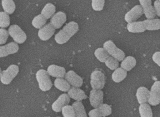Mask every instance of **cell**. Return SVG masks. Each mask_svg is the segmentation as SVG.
Returning a JSON list of instances; mask_svg holds the SVG:
<instances>
[{
  "label": "cell",
  "mask_w": 160,
  "mask_h": 117,
  "mask_svg": "<svg viewBox=\"0 0 160 117\" xmlns=\"http://www.w3.org/2000/svg\"><path fill=\"white\" fill-rule=\"evenodd\" d=\"M66 20V14L62 11H58L51 18L50 23L56 29H59L65 23Z\"/></svg>",
  "instance_id": "14"
},
{
  "label": "cell",
  "mask_w": 160,
  "mask_h": 117,
  "mask_svg": "<svg viewBox=\"0 0 160 117\" xmlns=\"http://www.w3.org/2000/svg\"><path fill=\"white\" fill-rule=\"evenodd\" d=\"M78 24L77 22H69L55 35V41L58 44H64L68 42L70 39L78 32Z\"/></svg>",
  "instance_id": "1"
},
{
  "label": "cell",
  "mask_w": 160,
  "mask_h": 117,
  "mask_svg": "<svg viewBox=\"0 0 160 117\" xmlns=\"http://www.w3.org/2000/svg\"><path fill=\"white\" fill-rule=\"evenodd\" d=\"M104 63L106 66L111 70H115L119 66L118 61L112 56L109 57Z\"/></svg>",
  "instance_id": "31"
},
{
  "label": "cell",
  "mask_w": 160,
  "mask_h": 117,
  "mask_svg": "<svg viewBox=\"0 0 160 117\" xmlns=\"http://www.w3.org/2000/svg\"><path fill=\"white\" fill-rule=\"evenodd\" d=\"M144 24L146 30L153 31L160 30V19L158 18L147 19L144 20Z\"/></svg>",
  "instance_id": "19"
},
{
  "label": "cell",
  "mask_w": 160,
  "mask_h": 117,
  "mask_svg": "<svg viewBox=\"0 0 160 117\" xmlns=\"http://www.w3.org/2000/svg\"><path fill=\"white\" fill-rule=\"evenodd\" d=\"M19 50V46L16 42L10 43L0 46V57H4L11 54H15Z\"/></svg>",
  "instance_id": "11"
},
{
  "label": "cell",
  "mask_w": 160,
  "mask_h": 117,
  "mask_svg": "<svg viewBox=\"0 0 160 117\" xmlns=\"http://www.w3.org/2000/svg\"><path fill=\"white\" fill-rule=\"evenodd\" d=\"M54 86L58 89L63 92L68 91L70 89V85L66 80L57 78L54 82Z\"/></svg>",
  "instance_id": "23"
},
{
  "label": "cell",
  "mask_w": 160,
  "mask_h": 117,
  "mask_svg": "<svg viewBox=\"0 0 160 117\" xmlns=\"http://www.w3.org/2000/svg\"><path fill=\"white\" fill-rule=\"evenodd\" d=\"M89 117H102V113L98 108L91 110L88 113Z\"/></svg>",
  "instance_id": "36"
},
{
  "label": "cell",
  "mask_w": 160,
  "mask_h": 117,
  "mask_svg": "<svg viewBox=\"0 0 160 117\" xmlns=\"http://www.w3.org/2000/svg\"><path fill=\"white\" fill-rule=\"evenodd\" d=\"M143 14L148 19H153L157 16L154 7L151 5L142 7Z\"/></svg>",
  "instance_id": "29"
},
{
  "label": "cell",
  "mask_w": 160,
  "mask_h": 117,
  "mask_svg": "<svg viewBox=\"0 0 160 117\" xmlns=\"http://www.w3.org/2000/svg\"><path fill=\"white\" fill-rule=\"evenodd\" d=\"M72 105L74 109L75 117H88L84 106L82 102L77 101L74 102Z\"/></svg>",
  "instance_id": "25"
},
{
  "label": "cell",
  "mask_w": 160,
  "mask_h": 117,
  "mask_svg": "<svg viewBox=\"0 0 160 117\" xmlns=\"http://www.w3.org/2000/svg\"><path fill=\"white\" fill-rule=\"evenodd\" d=\"M62 112L64 117H75V113L72 105H66L62 108Z\"/></svg>",
  "instance_id": "32"
},
{
  "label": "cell",
  "mask_w": 160,
  "mask_h": 117,
  "mask_svg": "<svg viewBox=\"0 0 160 117\" xmlns=\"http://www.w3.org/2000/svg\"><path fill=\"white\" fill-rule=\"evenodd\" d=\"M152 58L153 61L160 67V51L156 52L152 55Z\"/></svg>",
  "instance_id": "37"
},
{
  "label": "cell",
  "mask_w": 160,
  "mask_h": 117,
  "mask_svg": "<svg viewBox=\"0 0 160 117\" xmlns=\"http://www.w3.org/2000/svg\"><path fill=\"white\" fill-rule=\"evenodd\" d=\"M56 11V6L52 3H48L46 4L42 9L41 14L46 19H48L54 15Z\"/></svg>",
  "instance_id": "22"
},
{
  "label": "cell",
  "mask_w": 160,
  "mask_h": 117,
  "mask_svg": "<svg viewBox=\"0 0 160 117\" xmlns=\"http://www.w3.org/2000/svg\"><path fill=\"white\" fill-rule=\"evenodd\" d=\"M148 102L151 105L156 106L160 103V81H158L153 84L151 88L150 95Z\"/></svg>",
  "instance_id": "7"
},
{
  "label": "cell",
  "mask_w": 160,
  "mask_h": 117,
  "mask_svg": "<svg viewBox=\"0 0 160 117\" xmlns=\"http://www.w3.org/2000/svg\"><path fill=\"white\" fill-rule=\"evenodd\" d=\"M2 6L4 12L12 14L16 9V5L13 0H2Z\"/></svg>",
  "instance_id": "24"
},
{
  "label": "cell",
  "mask_w": 160,
  "mask_h": 117,
  "mask_svg": "<svg viewBox=\"0 0 160 117\" xmlns=\"http://www.w3.org/2000/svg\"><path fill=\"white\" fill-rule=\"evenodd\" d=\"M103 48L111 56L119 61H123L125 58V54L122 50L117 47L111 40L107 41L103 44Z\"/></svg>",
  "instance_id": "3"
},
{
  "label": "cell",
  "mask_w": 160,
  "mask_h": 117,
  "mask_svg": "<svg viewBox=\"0 0 160 117\" xmlns=\"http://www.w3.org/2000/svg\"><path fill=\"white\" fill-rule=\"evenodd\" d=\"M153 7L156 11V14L160 17V0H156L153 3Z\"/></svg>",
  "instance_id": "38"
},
{
  "label": "cell",
  "mask_w": 160,
  "mask_h": 117,
  "mask_svg": "<svg viewBox=\"0 0 160 117\" xmlns=\"http://www.w3.org/2000/svg\"><path fill=\"white\" fill-rule=\"evenodd\" d=\"M103 92L102 90L93 89L91 90L90 94V102L91 105L97 108L102 104L103 101Z\"/></svg>",
  "instance_id": "12"
},
{
  "label": "cell",
  "mask_w": 160,
  "mask_h": 117,
  "mask_svg": "<svg viewBox=\"0 0 160 117\" xmlns=\"http://www.w3.org/2000/svg\"><path fill=\"white\" fill-rule=\"evenodd\" d=\"M150 91L145 87H140L136 92V97L139 104H143L147 103L148 101Z\"/></svg>",
  "instance_id": "16"
},
{
  "label": "cell",
  "mask_w": 160,
  "mask_h": 117,
  "mask_svg": "<svg viewBox=\"0 0 160 117\" xmlns=\"http://www.w3.org/2000/svg\"><path fill=\"white\" fill-rule=\"evenodd\" d=\"M70 101V97L68 94H62L52 105V109L55 112H60L62 108L68 105Z\"/></svg>",
  "instance_id": "10"
},
{
  "label": "cell",
  "mask_w": 160,
  "mask_h": 117,
  "mask_svg": "<svg viewBox=\"0 0 160 117\" xmlns=\"http://www.w3.org/2000/svg\"><path fill=\"white\" fill-rule=\"evenodd\" d=\"M47 71L49 75L55 78H63L66 74L65 69L57 65H50L48 67Z\"/></svg>",
  "instance_id": "15"
},
{
  "label": "cell",
  "mask_w": 160,
  "mask_h": 117,
  "mask_svg": "<svg viewBox=\"0 0 160 117\" xmlns=\"http://www.w3.org/2000/svg\"><path fill=\"white\" fill-rule=\"evenodd\" d=\"M100 110L103 117H107L111 114L112 110L111 107L107 104H101L98 107Z\"/></svg>",
  "instance_id": "34"
},
{
  "label": "cell",
  "mask_w": 160,
  "mask_h": 117,
  "mask_svg": "<svg viewBox=\"0 0 160 117\" xmlns=\"http://www.w3.org/2000/svg\"><path fill=\"white\" fill-rule=\"evenodd\" d=\"M126 71L122 67H118L112 74V79L115 83H120L123 81L127 76Z\"/></svg>",
  "instance_id": "21"
},
{
  "label": "cell",
  "mask_w": 160,
  "mask_h": 117,
  "mask_svg": "<svg viewBox=\"0 0 160 117\" xmlns=\"http://www.w3.org/2000/svg\"><path fill=\"white\" fill-rule=\"evenodd\" d=\"M139 111L141 117H152V109L147 103L141 104L139 107Z\"/></svg>",
  "instance_id": "27"
},
{
  "label": "cell",
  "mask_w": 160,
  "mask_h": 117,
  "mask_svg": "<svg viewBox=\"0 0 160 117\" xmlns=\"http://www.w3.org/2000/svg\"><path fill=\"white\" fill-rule=\"evenodd\" d=\"M47 20L44 16L40 14L35 16L32 22V25L35 28L40 29L46 24Z\"/></svg>",
  "instance_id": "26"
},
{
  "label": "cell",
  "mask_w": 160,
  "mask_h": 117,
  "mask_svg": "<svg viewBox=\"0 0 160 117\" xmlns=\"http://www.w3.org/2000/svg\"><path fill=\"white\" fill-rule=\"evenodd\" d=\"M65 79L70 85L74 87H82L83 84V80L82 77L78 75L73 71H69L66 73L65 76Z\"/></svg>",
  "instance_id": "13"
},
{
  "label": "cell",
  "mask_w": 160,
  "mask_h": 117,
  "mask_svg": "<svg viewBox=\"0 0 160 117\" xmlns=\"http://www.w3.org/2000/svg\"><path fill=\"white\" fill-rule=\"evenodd\" d=\"M9 34L8 31L4 28H1L0 29V44H4L7 42Z\"/></svg>",
  "instance_id": "35"
},
{
  "label": "cell",
  "mask_w": 160,
  "mask_h": 117,
  "mask_svg": "<svg viewBox=\"0 0 160 117\" xmlns=\"http://www.w3.org/2000/svg\"><path fill=\"white\" fill-rule=\"evenodd\" d=\"M68 95L70 98L77 101H82V100H85L88 98L82 89L78 88L73 87L70 88L68 92Z\"/></svg>",
  "instance_id": "17"
},
{
  "label": "cell",
  "mask_w": 160,
  "mask_h": 117,
  "mask_svg": "<svg viewBox=\"0 0 160 117\" xmlns=\"http://www.w3.org/2000/svg\"><path fill=\"white\" fill-rule=\"evenodd\" d=\"M136 60L134 57L129 56L124 58L121 62V66L126 71H130L135 66Z\"/></svg>",
  "instance_id": "20"
},
{
  "label": "cell",
  "mask_w": 160,
  "mask_h": 117,
  "mask_svg": "<svg viewBox=\"0 0 160 117\" xmlns=\"http://www.w3.org/2000/svg\"><path fill=\"white\" fill-rule=\"evenodd\" d=\"M8 31L9 36L13 39L14 41L18 44H23L27 40V37L25 32L17 24L10 26Z\"/></svg>",
  "instance_id": "6"
},
{
  "label": "cell",
  "mask_w": 160,
  "mask_h": 117,
  "mask_svg": "<svg viewBox=\"0 0 160 117\" xmlns=\"http://www.w3.org/2000/svg\"><path fill=\"white\" fill-rule=\"evenodd\" d=\"M56 32V28L51 23H48L40 28L38 36L41 40L46 41L52 38Z\"/></svg>",
  "instance_id": "9"
},
{
  "label": "cell",
  "mask_w": 160,
  "mask_h": 117,
  "mask_svg": "<svg viewBox=\"0 0 160 117\" xmlns=\"http://www.w3.org/2000/svg\"><path fill=\"white\" fill-rule=\"evenodd\" d=\"M127 28L131 33H141L146 31L143 22H134L128 23Z\"/></svg>",
  "instance_id": "18"
},
{
  "label": "cell",
  "mask_w": 160,
  "mask_h": 117,
  "mask_svg": "<svg viewBox=\"0 0 160 117\" xmlns=\"http://www.w3.org/2000/svg\"></svg>",
  "instance_id": "41"
},
{
  "label": "cell",
  "mask_w": 160,
  "mask_h": 117,
  "mask_svg": "<svg viewBox=\"0 0 160 117\" xmlns=\"http://www.w3.org/2000/svg\"><path fill=\"white\" fill-rule=\"evenodd\" d=\"M48 71L41 69L37 71L36 77L39 84V88L42 91H48L52 88V81Z\"/></svg>",
  "instance_id": "2"
},
{
  "label": "cell",
  "mask_w": 160,
  "mask_h": 117,
  "mask_svg": "<svg viewBox=\"0 0 160 117\" xmlns=\"http://www.w3.org/2000/svg\"><path fill=\"white\" fill-rule=\"evenodd\" d=\"M91 86L93 89L101 90L105 84V76L104 73L100 70H95L91 75Z\"/></svg>",
  "instance_id": "5"
},
{
  "label": "cell",
  "mask_w": 160,
  "mask_h": 117,
  "mask_svg": "<svg viewBox=\"0 0 160 117\" xmlns=\"http://www.w3.org/2000/svg\"><path fill=\"white\" fill-rule=\"evenodd\" d=\"M141 7H144L147 6L152 5V0H139Z\"/></svg>",
  "instance_id": "39"
},
{
  "label": "cell",
  "mask_w": 160,
  "mask_h": 117,
  "mask_svg": "<svg viewBox=\"0 0 160 117\" xmlns=\"http://www.w3.org/2000/svg\"></svg>",
  "instance_id": "40"
},
{
  "label": "cell",
  "mask_w": 160,
  "mask_h": 117,
  "mask_svg": "<svg viewBox=\"0 0 160 117\" xmlns=\"http://www.w3.org/2000/svg\"><path fill=\"white\" fill-rule=\"evenodd\" d=\"M19 67L15 65H10L6 70L1 72V81L3 84L8 85L18 75Z\"/></svg>",
  "instance_id": "4"
},
{
  "label": "cell",
  "mask_w": 160,
  "mask_h": 117,
  "mask_svg": "<svg viewBox=\"0 0 160 117\" xmlns=\"http://www.w3.org/2000/svg\"><path fill=\"white\" fill-rule=\"evenodd\" d=\"M143 14L142 7L137 5L132 8L125 15V20L128 23L136 22Z\"/></svg>",
  "instance_id": "8"
},
{
  "label": "cell",
  "mask_w": 160,
  "mask_h": 117,
  "mask_svg": "<svg viewBox=\"0 0 160 117\" xmlns=\"http://www.w3.org/2000/svg\"><path fill=\"white\" fill-rule=\"evenodd\" d=\"M10 24L9 15L5 12H0V27L4 28Z\"/></svg>",
  "instance_id": "30"
},
{
  "label": "cell",
  "mask_w": 160,
  "mask_h": 117,
  "mask_svg": "<svg viewBox=\"0 0 160 117\" xmlns=\"http://www.w3.org/2000/svg\"><path fill=\"white\" fill-rule=\"evenodd\" d=\"M94 54L98 61L101 62H105L109 57V54L104 48H98L97 49L95 50Z\"/></svg>",
  "instance_id": "28"
},
{
  "label": "cell",
  "mask_w": 160,
  "mask_h": 117,
  "mask_svg": "<svg viewBox=\"0 0 160 117\" xmlns=\"http://www.w3.org/2000/svg\"><path fill=\"white\" fill-rule=\"evenodd\" d=\"M105 0H92V7L96 11H102L104 7Z\"/></svg>",
  "instance_id": "33"
}]
</instances>
